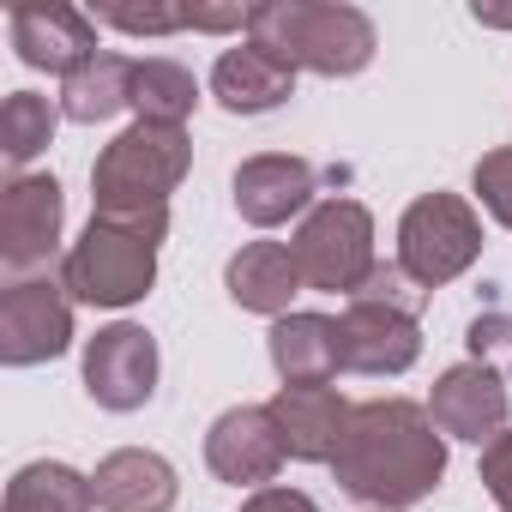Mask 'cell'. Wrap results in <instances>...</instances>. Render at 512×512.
<instances>
[{
  "label": "cell",
  "instance_id": "obj_1",
  "mask_svg": "<svg viewBox=\"0 0 512 512\" xmlns=\"http://www.w3.org/2000/svg\"><path fill=\"white\" fill-rule=\"evenodd\" d=\"M332 476L368 512L422 506L446 476V434L434 428L428 404H416V398L356 404L350 428H344V446L332 458Z\"/></svg>",
  "mask_w": 512,
  "mask_h": 512
},
{
  "label": "cell",
  "instance_id": "obj_2",
  "mask_svg": "<svg viewBox=\"0 0 512 512\" xmlns=\"http://www.w3.org/2000/svg\"><path fill=\"white\" fill-rule=\"evenodd\" d=\"M193 169V139L187 127H157V121H133L127 133H115L103 145V157L91 163V217L109 223H139L151 235H169V193L187 181Z\"/></svg>",
  "mask_w": 512,
  "mask_h": 512
},
{
  "label": "cell",
  "instance_id": "obj_3",
  "mask_svg": "<svg viewBox=\"0 0 512 512\" xmlns=\"http://www.w3.org/2000/svg\"><path fill=\"white\" fill-rule=\"evenodd\" d=\"M247 43L320 79H350L380 49L374 19L362 7H344V0H266L247 13Z\"/></svg>",
  "mask_w": 512,
  "mask_h": 512
},
{
  "label": "cell",
  "instance_id": "obj_4",
  "mask_svg": "<svg viewBox=\"0 0 512 512\" xmlns=\"http://www.w3.org/2000/svg\"><path fill=\"white\" fill-rule=\"evenodd\" d=\"M157 241L151 229L139 223H109V217H91L85 235L67 247L61 260V290L85 308H133L151 296L157 284Z\"/></svg>",
  "mask_w": 512,
  "mask_h": 512
},
{
  "label": "cell",
  "instance_id": "obj_5",
  "mask_svg": "<svg viewBox=\"0 0 512 512\" xmlns=\"http://www.w3.org/2000/svg\"><path fill=\"white\" fill-rule=\"evenodd\" d=\"M476 260H482V217L470 199H458V193L410 199V211L398 217V266L410 272V284H422L434 296L452 278H464Z\"/></svg>",
  "mask_w": 512,
  "mask_h": 512
},
{
  "label": "cell",
  "instance_id": "obj_6",
  "mask_svg": "<svg viewBox=\"0 0 512 512\" xmlns=\"http://www.w3.org/2000/svg\"><path fill=\"white\" fill-rule=\"evenodd\" d=\"M296 272L308 290H326V296H356L362 278L380 266L374 260V211L362 199H320L302 223H296Z\"/></svg>",
  "mask_w": 512,
  "mask_h": 512
},
{
  "label": "cell",
  "instance_id": "obj_7",
  "mask_svg": "<svg viewBox=\"0 0 512 512\" xmlns=\"http://www.w3.org/2000/svg\"><path fill=\"white\" fill-rule=\"evenodd\" d=\"M73 344V296L61 278H19L0 290V362L37 368Z\"/></svg>",
  "mask_w": 512,
  "mask_h": 512
},
{
  "label": "cell",
  "instance_id": "obj_8",
  "mask_svg": "<svg viewBox=\"0 0 512 512\" xmlns=\"http://www.w3.org/2000/svg\"><path fill=\"white\" fill-rule=\"evenodd\" d=\"M157 368H163L157 362V338L145 326H133V320H115V326H103L85 344V392L103 410H115V416H133V410L151 404Z\"/></svg>",
  "mask_w": 512,
  "mask_h": 512
},
{
  "label": "cell",
  "instance_id": "obj_9",
  "mask_svg": "<svg viewBox=\"0 0 512 512\" xmlns=\"http://www.w3.org/2000/svg\"><path fill=\"white\" fill-rule=\"evenodd\" d=\"M13 31V49L25 67L37 73H55V79H73L79 67H91L103 49H97V19L67 7V0H25L7 19Z\"/></svg>",
  "mask_w": 512,
  "mask_h": 512
},
{
  "label": "cell",
  "instance_id": "obj_10",
  "mask_svg": "<svg viewBox=\"0 0 512 512\" xmlns=\"http://www.w3.org/2000/svg\"><path fill=\"white\" fill-rule=\"evenodd\" d=\"M428 416L446 440H470V446H494L506 434V416H512V392L500 380V368L488 362H458L434 380L428 392Z\"/></svg>",
  "mask_w": 512,
  "mask_h": 512
},
{
  "label": "cell",
  "instance_id": "obj_11",
  "mask_svg": "<svg viewBox=\"0 0 512 512\" xmlns=\"http://www.w3.org/2000/svg\"><path fill=\"white\" fill-rule=\"evenodd\" d=\"M284 458L290 452H284V434H278V422H272L266 404H235L205 434V464L229 488H272V476L284 470Z\"/></svg>",
  "mask_w": 512,
  "mask_h": 512
},
{
  "label": "cell",
  "instance_id": "obj_12",
  "mask_svg": "<svg viewBox=\"0 0 512 512\" xmlns=\"http://www.w3.org/2000/svg\"><path fill=\"white\" fill-rule=\"evenodd\" d=\"M338 350H344V374H368V380H392L404 368H416L422 356V326L416 314L392 308V302H350L338 314Z\"/></svg>",
  "mask_w": 512,
  "mask_h": 512
},
{
  "label": "cell",
  "instance_id": "obj_13",
  "mask_svg": "<svg viewBox=\"0 0 512 512\" xmlns=\"http://www.w3.org/2000/svg\"><path fill=\"white\" fill-rule=\"evenodd\" d=\"M67 223V193L55 175H13L0 193V266L31 272L43 266Z\"/></svg>",
  "mask_w": 512,
  "mask_h": 512
},
{
  "label": "cell",
  "instance_id": "obj_14",
  "mask_svg": "<svg viewBox=\"0 0 512 512\" xmlns=\"http://www.w3.org/2000/svg\"><path fill=\"white\" fill-rule=\"evenodd\" d=\"M314 193H320V169L290 151H260L235 169V211L253 229H278V223L314 211Z\"/></svg>",
  "mask_w": 512,
  "mask_h": 512
},
{
  "label": "cell",
  "instance_id": "obj_15",
  "mask_svg": "<svg viewBox=\"0 0 512 512\" xmlns=\"http://www.w3.org/2000/svg\"><path fill=\"white\" fill-rule=\"evenodd\" d=\"M266 410H272V422L284 434V452L296 464H332L356 404H344L338 386H278V398Z\"/></svg>",
  "mask_w": 512,
  "mask_h": 512
},
{
  "label": "cell",
  "instance_id": "obj_16",
  "mask_svg": "<svg viewBox=\"0 0 512 512\" xmlns=\"http://www.w3.org/2000/svg\"><path fill=\"white\" fill-rule=\"evenodd\" d=\"M223 290H229V302L247 308V314L284 320L290 302H296V290H308V284H302V272H296L290 241H247L235 260L223 266Z\"/></svg>",
  "mask_w": 512,
  "mask_h": 512
},
{
  "label": "cell",
  "instance_id": "obj_17",
  "mask_svg": "<svg viewBox=\"0 0 512 512\" xmlns=\"http://www.w3.org/2000/svg\"><path fill=\"white\" fill-rule=\"evenodd\" d=\"M97 488V506L103 512H169L181 500V482H175V464L163 452H145V446H121L97 464L91 476Z\"/></svg>",
  "mask_w": 512,
  "mask_h": 512
},
{
  "label": "cell",
  "instance_id": "obj_18",
  "mask_svg": "<svg viewBox=\"0 0 512 512\" xmlns=\"http://www.w3.org/2000/svg\"><path fill=\"white\" fill-rule=\"evenodd\" d=\"M211 97L229 109V115H272L296 97V67H284L278 55L266 49H223L217 67H211Z\"/></svg>",
  "mask_w": 512,
  "mask_h": 512
},
{
  "label": "cell",
  "instance_id": "obj_19",
  "mask_svg": "<svg viewBox=\"0 0 512 512\" xmlns=\"http://www.w3.org/2000/svg\"><path fill=\"white\" fill-rule=\"evenodd\" d=\"M266 350H272V368L284 374V386H332V374H344L332 314H284V320H272Z\"/></svg>",
  "mask_w": 512,
  "mask_h": 512
},
{
  "label": "cell",
  "instance_id": "obj_20",
  "mask_svg": "<svg viewBox=\"0 0 512 512\" xmlns=\"http://www.w3.org/2000/svg\"><path fill=\"white\" fill-rule=\"evenodd\" d=\"M133 67H139V61L103 49L91 67H79L73 79H61V115L79 121V127L115 121L121 109H133Z\"/></svg>",
  "mask_w": 512,
  "mask_h": 512
},
{
  "label": "cell",
  "instance_id": "obj_21",
  "mask_svg": "<svg viewBox=\"0 0 512 512\" xmlns=\"http://www.w3.org/2000/svg\"><path fill=\"white\" fill-rule=\"evenodd\" d=\"M97 488L85 470L61 464V458H37L7 482V506L0 512H91Z\"/></svg>",
  "mask_w": 512,
  "mask_h": 512
},
{
  "label": "cell",
  "instance_id": "obj_22",
  "mask_svg": "<svg viewBox=\"0 0 512 512\" xmlns=\"http://www.w3.org/2000/svg\"><path fill=\"white\" fill-rule=\"evenodd\" d=\"M199 109V79L181 67V61H139L133 67V115L139 121H157V127H181L187 115Z\"/></svg>",
  "mask_w": 512,
  "mask_h": 512
},
{
  "label": "cell",
  "instance_id": "obj_23",
  "mask_svg": "<svg viewBox=\"0 0 512 512\" xmlns=\"http://www.w3.org/2000/svg\"><path fill=\"white\" fill-rule=\"evenodd\" d=\"M55 121H61V109H55L49 97H37V91H13L7 109H0V157H7L13 169H25L37 151H49Z\"/></svg>",
  "mask_w": 512,
  "mask_h": 512
},
{
  "label": "cell",
  "instance_id": "obj_24",
  "mask_svg": "<svg viewBox=\"0 0 512 512\" xmlns=\"http://www.w3.org/2000/svg\"><path fill=\"white\" fill-rule=\"evenodd\" d=\"M97 25H115L127 37H175V31H193L187 25V7H133V0H97Z\"/></svg>",
  "mask_w": 512,
  "mask_h": 512
},
{
  "label": "cell",
  "instance_id": "obj_25",
  "mask_svg": "<svg viewBox=\"0 0 512 512\" xmlns=\"http://www.w3.org/2000/svg\"><path fill=\"white\" fill-rule=\"evenodd\" d=\"M356 296H362V302H392V308H404V314H416V320H422V308H428V290L410 284V272H404L398 260H380V266L362 278ZM356 296H350V302H356Z\"/></svg>",
  "mask_w": 512,
  "mask_h": 512
},
{
  "label": "cell",
  "instance_id": "obj_26",
  "mask_svg": "<svg viewBox=\"0 0 512 512\" xmlns=\"http://www.w3.org/2000/svg\"><path fill=\"white\" fill-rule=\"evenodd\" d=\"M476 199H482V211L500 223V229H512V145H500V151H488L482 163H476Z\"/></svg>",
  "mask_w": 512,
  "mask_h": 512
},
{
  "label": "cell",
  "instance_id": "obj_27",
  "mask_svg": "<svg viewBox=\"0 0 512 512\" xmlns=\"http://www.w3.org/2000/svg\"><path fill=\"white\" fill-rule=\"evenodd\" d=\"M464 344H470V362H506L512 368V314H476L470 320V332H464Z\"/></svg>",
  "mask_w": 512,
  "mask_h": 512
},
{
  "label": "cell",
  "instance_id": "obj_28",
  "mask_svg": "<svg viewBox=\"0 0 512 512\" xmlns=\"http://www.w3.org/2000/svg\"><path fill=\"white\" fill-rule=\"evenodd\" d=\"M476 476H482L488 500H494L500 512H512V428H506L494 446H482V464H476Z\"/></svg>",
  "mask_w": 512,
  "mask_h": 512
},
{
  "label": "cell",
  "instance_id": "obj_29",
  "mask_svg": "<svg viewBox=\"0 0 512 512\" xmlns=\"http://www.w3.org/2000/svg\"><path fill=\"white\" fill-rule=\"evenodd\" d=\"M241 512H320V500L314 494H302V488H253L247 500H241Z\"/></svg>",
  "mask_w": 512,
  "mask_h": 512
},
{
  "label": "cell",
  "instance_id": "obj_30",
  "mask_svg": "<svg viewBox=\"0 0 512 512\" xmlns=\"http://www.w3.org/2000/svg\"><path fill=\"white\" fill-rule=\"evenodd\" d=\"M247 13L253 7H187V25L193 31H247Z\"/></svg>",
  "mask_w": 512,
  "mask_h": 512
},
{
  "label": "cell",
  "instance_id": "obj_31",
  "mask_svg": "<svg viewBox=\"0 0 512 512\" xmlns=\"http://www.w3.org/2000/svg\"><path fill=\"white\" fill-rule=\"evenodd\" d=\"M470 19H476V25H494V31H512V7H488V0H476Z\"/></svg>",
  "mask_w": 512,
  "mask_h": 512
},
{
  "label": "cell",
  "instance_id": "obj_32",
  "mask_svg": "<svg viewBox=\"0 0 512 512\" xmlns=\"http://www.w3.org/2000/svg\"><path fill=\"white\" fill-rule=\"evenodd\" d=\"M506 374H512V368H506Z\"/></svg>",
  "mask_w": 512,
  "mask_h": 512
}]
</instances>
